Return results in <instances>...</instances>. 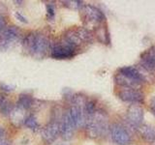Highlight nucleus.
<instances>
[{"label": "nucleus", "instance_id": "nucleus-25", "mask_svg": "<svg viewBox=\"0 0 155 145\" xmlns=\"http://www.w3.org/2000/svg\"><path fill=\"white\" fill-rule=\"evenodd\" d=\"M0 145H10L7 141H5L4 139H2V140H0Z\"/></svg>", "mask_w": 155, "mask_h": 145}, {"label": "nucleus", "instance_id": "nucleus-15", "mask_svg": "<svg viewBox=\"0 0 155 145\" xmlns=\"http://www.w3.org/2000/svg\"><path fill=\"white\" fill-rule=\"evenodd\" d=\"M32 105V98L28 95H21L18 101V106L23 109H28Z\"/></svg>", "mask_w": 155, "mask_h": 145}, {"label": "nucleus", "instance_id": "nucleus-8", "mask_svg": "<svg viewBox=\"0 0 155 145\" xmlns=\"http://www.w3.org/2000/svg\"><path fill=\"white\" fill-rule=\"evenodd\" d=\"M76 126L73 122V120L71 118V116L69 114V112H67L64 114L62 118V121L60 123V134L61 137L66 139V140H69L73 137L74 135V132L76 130Z\"/></svg>", "mask_w": 155, "mask_h": 145}, {"label": "nucleus", "instance_id": "nucleus-6", "mask_svg": "<svg viewBox=\"0 0 155 145\" xmlns=\"http://www.w3.org/2000/svg\"><path fill=\"white\" fill-rule=\"evenodd\" d=\"M19 36V30L16 26H10L4 29L0 34V50H7L11 44Z\"/></svg>", "mask_w": 155, "mask_h": 145}, {"label": "nucleus", "instance_id": "nucleus-5", "mask_svg": "<svg viewBox=\"0 0 155 145\" xmlns=\"http://www.w3.org/2000/svg\"><path fill=\"white\" fill-rule=\"evenodd\" d=\"M118 98L123 101L127 102V103H132V104H142L144 101L143 94L140 93L137 89L133 88H123L118 92Z\"/></svg>", "mask_w": 155, "mask_h": 145}, {"label": "nucleus", "instance_id": "nucleus-2", "mask_svg": "<svg viewBox=\"0 0 155 145\" xmlns=\"http://www.w3.org/2000/svg\"><path fill=\"white\" fill-rule=\"evenodd\" d=\"M87 133L90 137H97L104 135L108 130V121L107 115L102 111H95L93 115L87 118Z\"/></svg>", "mask_w": 155, "mask_h": 145}, {"label": "nucleus", "instance_id": "nucleus-23", "mask_svg": "<svg viewBox=\"0 0 155 145\" xmlns=\"http://www.w3.org/2000/svg\"><path fill=\"white\" fill-rule=\"evenodd\" d=\"M6 25V21H5L4 18L0 17V34L2 33V31L4 30V27Z\"/></svg>", "mask_w": 155, "mask_h": 145}, {"label": "nucleus", "instance_id": "nucleus-12", "mask_svg": "<svg viewBox=\"0 0 155 145\" xmlns=\"http://www.w3.org/2000/svg\"><path fill=\"white\" fill-rule=\"evenodd\" d=\"M140 66L151 72L155 70V48L150 47L140 55Z\"/></svg>", "mask_w": 155, "mask_h": 145}, {"label": "nucleus", "instance_id": "nucleus-22", "mask_svg": "<svg viewBox=\"0 0 155 145\" xmlns=\"http://www.w3.org/2000/svg\"><path fill=\"white\" fill-rule=\"evenodd\" d=\"M149 108H150V110H151V112L155 115V97H153L151 101H150Z\"/></svg>", "mask_w": 155, "mask_h": 145}, {"label": "nucleus", "instance_id": "nucleus-16", "mask_svg": "<svg viewBox=\"0 0 155 145\" xmlns=\"http://www.w3.org/2000/svg\"><path fill=\"white\" fill-rule=\"evenodd\" d=\"M12 108H13V106L11 103H10L4 96L0 95V109H1L4 113H9L12 111Z\"/></svg>", "mask_w": 155, "mask_h": 145}, {"label": "nucleus", "instance_id": "nucleus-14", "mask_svg": "<svg viewBox=\"0 0 155 145\" xmlns=\"http://www.w3.org/2000/svg\"><path fill=\"white\" fill-rule=\"evenodd\" d=\"M114 80L115 82L117 83L118 85L122 86L123 88H133V89H136V87H138L139 85H140V83H138L137 81H135L133 79H129L126 76L120 74H116L115 77H114Z\"/></svg>", "mask_w": 155, "mask_h": 145}, {"label": "nucleus", "instance_id": "nucleus-19", "mask_svg": "<svg viewBox=\"0 0 155 145\" xmlns=\"http://www.w3.org/2000/svg\"><path fill=\"white\" fill-rule=\"evenodd\" d=\"M47 14H48V18H54V14H55L54 7H53L51 4H48V6H47Z\"/></svg>", "mask_w": 155, "mask_h": 145}, {"label": "nucleus", "instance_id": "nucleus-3", "mask_svg": "<svg viewBox=\"0 0 155 145\" xmlns=\"http://www.w3.org/2000/svg\"><path fill=\"white\" fill-rule=\"evenodd\" d=\"M110 137L113 141L118 145H129L131 143V137L124 127L118 124L111 125L110 129Z\"/></svg>", "mask_w": 155, "mask_h": 145}, {"label": "nucleus", "instance_id": "nucleus-13", "mask_svg": "<svg viewBox=\"0 0 155 145\" xmlns=\"http://www.w3.org/2000/svg\"><path fill=\"white\" fill-rule=\"evenodd\" d=\"M139 133L147 142L155 141V127L150 125H140L139 127Z\"/></svg>", "mask_w": 155, "mask_h": 145}, {"label": "nucleus", "instance_id": "nucleus-1", "mask_svg": "<svg viewBox=\"0 0 155 145\" xmlns=\"http://www.w3.org/2000/svg\"><path fill=\"white\" fill-rule=\"evenodd\" d=\"M23 45L32 55L42 57L48 50L50 42L43 34L30 33L24 39Z\"/></svg>", "mask_w": 155, "mask_h": 145}, {"label": "nucleus", "instance_id": "nucleus-24", "mask_svg": "<svg viewBox=\"0 0 155 145\" xmlns=\"http://www.w3.org/2000/svg\"><path fill=\"white\" fill-rule=\"evenodd\" d=\"M5 134H6V133H5V130L2 127H0V140L4 139Z\"/></svg>", "mask_w": 155, "mask_h": 145}, {"label": "nucleus", "instance_id": "nucleus-21", "mask_svg": "<svg viewBox=\"0 0 155 145\" xmlns=\"http://www.w3.org/2000/svg\"><path fill=\"white\" fill-rule=\"evenodd\" d=\"M15 16H16V18L18 19L19 21H21V22H24V23H27L28 21H27V19H26V18L24 17V16H22V14H21V13H18V12H17L16 14H15Z\"/></svg>", "mask_w": 155, "mask_h": 145}, {"label": "nucleus", "instance_id": "nucleus-10", "mask_svg": "<svg viewBox=\"0 0 155 145\" xmlns=\"http://www.w3.org/2000/svg\"><path fill=\"white\" fill-rule=\"evenodd\" d=\"M143 119V111L140 105L133 104L127 110V120L136 127H140Z\"/></svg>", "mask_w": 155, "mask_h": 145}, {"label": "nucleus", "instance_id": "nucleus-17", "mask_svg": "<svg viewBox=\"0 0 155 145\" xmlns=\"http://www.w3.org/2000/svg\"><path fill=\"white\" fill-rule=\"evenodd\" d=\"M24 125L26 126L28 129H31L33 130H36L39 129V124L37 122V119L34 115H30L24 120Z\"/></svg>", "mask_w": 155, "mask_h": 145}, {"label": "nucleus", "instance_id": "nucleus-20", "mask_svg": "<svg viewBox=\"0 0 155 145\" xmlns=\"http://www.w3.org/2000/svg\"><path fill=\"white\" fill-rule=\"evenodd\" d=\"M0 88L1 90L5 91V92H11L14 90L15 87L13 85H8V84H5V83H1L0 84Z\"/></svg>", "mask_w": 155, "mask_h": 145}, {"label": "nucleus", "instance_id": "nucleus-4", "mask_svg": "<svg viewBox=\"0 0 155 145\" xmlns=\"http://www.w3.org/2000/svg\"><path fill=\"white\" fill-rule=\"evenodd\" d=\"M76 47L72 46L68 42H64L54 47L51 50V57L55 59H67L75 55Z\"/></svg>", "mask_w": 155, "mask_h": 145}, {"label": "nucleus", "instance_id": "nucleus-9", "mask_svg": "<svg viewBox=\"0 0 155 145\" xmlns=\"http://www.w3.org/2000/svg\"><path fill=\"white\" fill-rule=\"evenodd\" d=\"M59 134H60V124L57 122L48 123L42 130V137L44 139V141L48 144L55 141V139Z\"/></svg>", "mask_w": 155, "mask_h": 145}, {"label": "nucleus", "instance_id": "nucleus-11", "mask_svg": "<svg viewBox=\"0 0 155 145\" xmlns=\"http://www.w3.org/2000/svg\"><path fill=\"white\" fill-rule=\"evenodd\" d=\"M68 112H69L76 128L82 127V126H84L86 124V115H85L84 108L73 105L70 108V109L68 110Z\"/></svg>", "mask_w": 155, "mask_h": 145}, {"label": "nucleus", "instance_id": "nucleus-18", "mask_svg": "<svg viewBox=\"0 0 155 145\" xmlns=\"http://www.w3.org/2000/svg\"><path fill=\"white\" fill-rule=\"evenodd\" d=\"M63 3H65L66 6H68L69 8H72V9H81L84 7L81 1H65Z\"/></svg>", "mask_w": 155, "mask_h": 145}, {"label": "nucleus", "instance_id": "nucleus-7", "mask_svg": "<svg viewBox=\"0 0 155 145\" xmlns=\"http://www.w3.org/2000/svg\"><path fill=\"white\" fill-rule=\"evenodd\" d=\"M81 11L84 13V18L87 22L99 23L105 19L104 14L98 8L92 6V5H84V7L81 8Z\"/></svg>", "mask_w": 155, "mask_h": 145}]
</instances>
